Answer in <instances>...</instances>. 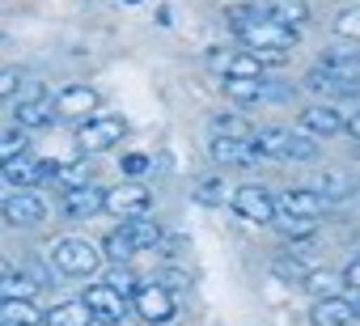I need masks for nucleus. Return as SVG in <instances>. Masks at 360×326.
<instances>
[{"mask_svg": "<svg viewBox=\"0 0 360 326\" xmlns=\"http://www.w3.org/2000/svg\"><path fill=\"white\" fill-rule=\"evenodd\" d=\"M0 183H5V178H0Z\"/></svg>", "mask_w": 360, "mask_h": 326, "instance_id": "42", "label": "nucleus"}, {"mask_svg": "<svg viewBox=\"0 0 360 326\" xmlns=\"http://www.w3.org/2000/svg\"><path fill=\"white\" fill-rule=\"evenodd\" d=\"M212 64L225 72V81H263V60L250 56V51H217Z\"/></svg>", "mask_w": 360, "mask_h": 326, "instance_id": "13", "label": "nucleus"}, {"mask_svg": "<svg viewBox=\"0 0 360 326\" xmlns=\"http://www.w3.org/2000/svg\"><path fill=\"white\" fill-rule=\"evenodd\" d=\"M238 39L246 43V51L250 56H259L263 64L271 60V64H280L292 47H297V30H284V26H276V22H267V18H259V22H250L246 30H238Z\"/></svg>", "mask_w": 360, "mask_h": 326, "instance_id": "3", "label": "nucleus"}, {"mask_svg": "<svg viewBox=\"0 0 360 326\" xmlns=\"http://www.w3.org/2000/svg\"><path fill=\"white\" fill-rule=\"evenodd\" d=\"M148 204H153V195H148V187H144V183H119V187L102 191V212L123 216V221L144 216V212H148Z\"/></svg>", "mask_w": 360, "mask_h": 326, "instance_id": "6", "label": "nucleus"}, {"mask_svg": "<svg viewBox=\"0 0 360 326\" xmlns=\"http://www.w3.org/2000/svg\"><path fill=\"white\" fill-rule=\"evenodd\" d=\"M212 136H229V140H255L250 123L242 115H217L212 119Z\"/></svg>", "mask_w": 360, "mask_h": 326, "instance_id": "27", "label": "nucleus"}, {"mask_svg": "<svg viewBox=\"0 0 360 326\" xmlns=\"http://www.w3.org/2000/svg\"><path fill=\"white\" fill-rule=\"evenodd\" d=\"M288 242H305V237H314L318 233V221L314 216H288V212H276V221H271Z\"/></svg>", "mask_w": 360, "mask_h": 326, "instance_id": "24", "label": "nucleus"}, {"mask_svg": "<svg viewBox=\"0 0 360 326\" xmlns=\"http://www.w3.org/2000/svg\"><path fill=\"white\" fill-rule=\"evenodd\" d=\"M144 170H148V157H144V152H127V157H123V174H127L131 183H136Z\"/></svg>", "mask_w": 360, "mask_h": 326, "instance_id": "36", "label": "nucleus"}, {"mask_svg": "<svg viewBox=\"0 0 360 326\" xmlns=\"http://www.w3.org/2000/svg\"><path fill=\"white\" fill-rule=\"evenodd\" d=\"M326 208H330V204H326L322 195H314L309 187H292V191L276 195V212H288V216H314V221H322Z\"/></svg>", "mask_w": 360, "mask_h": 326, "instance_id": "14", "label": "nucleus"}, {"mask_svg": "<svg viewBox=\"0 0 360 326\" xmlns=\"http://www.w3.org/2000/svg\"><path fill=\"white\" fill-rule=\"evenodd\" d=\"M51 119H56V110H51V98H47V93L22 98V102H18V115H13L18 131H39V127H47Z\"/></svg>", "mask_w": 360, "mask_h": 326, "instance_id": "16", "label": "nucleus"}, {"mask_svg": "<svg viewBox=\"0 0 360 326\" xmlns=\"http://www.w3.org/2000/svg\"><path fill=\"white\" fill-rule=\"evenodd\" d=\"M30 144H26V131H9V136H0V166L5 161H13V157H22Z\"/></svg>", "mask_w": 360, "mask_h": 326, "instance_id": "30", "label": "nucleus"}, {"mask_svg": "<svg viewBox=\"0 0 360 326\" xmlns=\"http://www.w3.org/2000/svg\"><path fill=\"white\" fill-rule=\"evenodd\" d=\"M56 178L64 183V191H68V187H85V183H89V166H85V161H72V166H60Z\"/></svg>", "mask_w": 360, "mask_h": 326, "instance_id": "33", "label": "nucleus"}, {"mask_svg": "<svg viewBox=\"0 0 360 326\" xmlns=\"http://www.w3.org/2000/svg\"><path fill=\"white\" fill-rule=\"evenodd\" d=\"M208 152H212L217 166H250V161H259V152L250 148V140H229V136H212Z\"/></svg>", "mask_w": 360, "mask_h": 326, "instance_id": "19", "label": "nucleus"}, {"mask_svg": "<svg viewBox=\"0 0 360 326\" xmlns=\"http://www.w3.org/2000/svg\"><path fill=\"white\" fill-rule=\"evenodd\" d=\"M352 318H356V309H352V301H343L339 292H335V296H318L314 309H309V322H314V326H352Z\"/></svg>", "mask_w": 360, "mask_h": 326, "instance_id": "18", "label": "nucleus"}, {"mask_svg": "<svg viewBox=\"0 0 360 326\" xmlns=\"http://www.w3.org/2000/svg\"><path fill=\"white\" fill-rule=\"evenodd\" d=\"M81 305H85L89 318L102 322V326H119V322L127 318V301H123L119 292H110L106 284H89L85 296H81Z\"/></svg>", "mask_w": 360, "mask_h": 326, "instance_id": "10", "label": "nucleus"}, {"mask_svg": "<svg viewBox=\"0 0 360 326\" xmlns=\"http://www.w3.org/2000/svg\"><path fill=\"white\" fill-rule=\"evenodd\" d=\"M250 148L259 157H271V161H314L318 157V140L314 136H301V131H288V127H267L250 140Z\"/></svg>", "mask_w": 360, "mask_h": 326, "instance_id": "2", "label": "nucleus"}, {"mask_svg": "<svg viewBox=\"0 0 360 326\" xmlns=\"http://www.w3.org/2000/svg\"><path fill=\"white\" fill-rule=\"evenodd\" d=\"M51 263L64 275H94L102 267V250L94 242H85V237H60L51 246Z\"/></svg>", "mask_w": 360, "mask_h": 326, "instance_id": "4", "label": "nucleus"}, {"mask_svg": "<svg viewBox=\"0 0 360 326\" xmlns=\"http://www.w3.org/2000/svg\"><path fill=\"white\" fill-rule=\"evenodd\" d=\"M0 326H43L34 301H0Z\"/></svg>", "mask_w": 360, "mask_h": 326, "instance_id": "22", "label": "nucleus"}, {"mask_svg": "<svg viewBox=\"0 0 360 326\" xmlns=\"http://www.w3.org/2000/svg\"><path fill=\"white\" fill-rule=\"evenodd\" d=\"M335 34H339V39H352V43H360V9H347V13H339V18H335Z\"/></svg>", "mask_w": 360, "mask_h": 326, "instance_id": "32", "label": "nucleus"}, {"mask_svg": "<svg viewBox=\"0 0 360 326\" xmlns=\"http://www.w3.org/2000/svg\"><path fill=\"white\" fill-rule=\"evenodd\" d=\"M115 233H119V237L131 246V254L161 246V225H157V221H148V216H131V221H119V229H115Z\"/></svg>", "mask_w": 360, "mask_h": 326, "instance_id": "15", "label": "nucleus"}, {"mask_svg": "<svg viewBox=\"0 0 360 326\" xmlns=\"http://www.w3.org/2000/svg\"><path fill=\"white\" fill-rule=\"evenodd\" d=\"M18 85H22L18 68H0V102H5V98H13V93H18Z\"/></svg>", "mask_w": 360, "mask_h": 326, "instance_id": "37", "label": "nucleus"}, {"mask_svg": "<svg viewBox=\"0 0 360 326\" xmlns=\"http://www.w3.org/2000/svg\"><path fill=\"white\" fill-rule=\"evenodd\" d=\"M0 216H5V225H13V229H30V225L47 221V204L34 191H13L5 204H0Z\"/></svg>", "mask_w": 360, "mask_h": 326, "instance_id": "11", "label": "nucleus"}, {"mask_svg": "<svg viewBox=\"0 0 360 326\" xmlns=\"http://www.w3.org/2000/svg\"><path fill=\"white\" fill-rule=\"evenodd\" d=\"M305 85L326 98H356L360 93V51H326L322 68H314Z\"/></svg>", "mask_w": 360, "mask_h": 326, "instance_id": "1", "label": "nucleus"}, {"mask_svg": "<svg viewBox=\"0 0 360 326\" xmlns=\"http://www.w3.org/2000/svg\"><path fill=\"white\" fill-rule=\"evenodd\" d=\"M43 326H94V318L81 301H64L51 313H43Z\"/></svg>", "mask_w": 360, "mask_h": 326, "instance_id": "23", "label": "nucleus"}, {"mask_svg": "<svg viewBox=\"0 0 360 326\" xmlns=\"http://www.w3.org/2000/svg\"><path fill=\"white\" fill-rule=\"evenodd\" d=\"M259 18H263V9H259V5H229V9H225V22H229L233 30H246V26H250V22H259Z\"/></svg>", "mask_w": 360, "mask_h": 326, "instance_id": "28", "label": "nucleus"}, {"mask_svg": "<svg viewBox=\"0 0 360 326\" xmlns=\"http://www.w3.org/2000/svg\"><path fill=\"white\" fill-rule=\"evenodd\" d=\"M123 136H127V119H123V115H94V119L81 123L77 144H81L85 152H106V148H115Z\"/></svg>", "mask_w": 360, "mask_h": 326, "instance_id": "5", "label": "nucleus"}, {"mask_svg": "<svg viewBox=\"0 0 360 326\" xmlns=\"http://www.w3.org/2000/svg\"><path fill=\"white\" fill-rule=\"evenodd\" d=\"M309 191L322 195L326 204H339V200H352V195H356V183H352L347 174H318V178L309 183Z\"/></svg>", "mask_w": 360, "mask_h": 326, "instance_id": "21", "label": "nucleus"}, {"mask_svg": "<svg viewBox=\"0 0 360 326\" xmlns=\"http://www.w3.org/2000/svg\"><path fill=\"white\" fill-rule=\"evenodd\" d=\"M110 292H119L123 301H131V292L140 288V280H136V271L127 267V263H110V271H106V280H102Z\"/></svg>", "mask_w": 360, "mask_h": 326, "instance_id": "25", "label": "nucleus"}, {"mask_svg": "<svg viewBox=\"0 0 360 326\" xmlns=\"http://www.w3.org/2000/svg\"><path fill=\"white\" fill-rule=\"evenodd\" d=\"M221 89H225V98H229V102H238V106L263 102V81H225Z\"/></svg>", "mask_w": 360, "mask_h": 326, "instance_id": "26", "label": "nucleus"}, {"mask_svg": "<svg viewBox=\"0 0 360 326\" xmlns=\"http://www.w3.org/2000/svg\"><path fill=\"white\" fill-rule=\"evenodd\" d=\"M305 284H309L314 292H322V296H335L339 275H330V271H309V275H305Z\"/></svg>", "mask_w": 360, "mask_h": 326, "instance_id": "35", "label": "nucleus"}, {"mask_svg": "<svg viewBox=\"0 0 360 326\" xmlns=\"http://www.w3.org/2000/svg\"><path fill=\"white\" fill-rule=\"evenodd\" d=\"M352 309H356V313H360V305H352Z\"/></svg>", "mask_w": 360, "mask_h": 326, "instance_id": "40", "label": "nucleus"}, {"mask_svg": "<svg viewBox=\"0 0 360 326\" xmlns=\"http://www.w3.org/2000/svg\"><path fill=\"white\" fill-rule=\"evenodd\" d=\"M343 131H347L352 140H360V110H356V115H347V127H343Z\"/></svg>", "mask_w": 360, "mask_h": 326, "instance_id": "39", "label": "nucleus"}, {"mask_svg": "<svg viewBox=\"0 0 360 326\" xmlns=\"http://www.w3.org/2000/svg\"><path fill=\"white\" fill-rule=\"evenodd\" d=\"M195 200H200V204H225V200H229V191H225V183H221V178H204V183L195 187Z\"/></svg>", "mask_w": 360, "mask_h": 326, "instance_id": "31", "label": "nucleus"}, {"mask_svg": "<svg viewBox=\"0 0 360 326\" xmlns=\"http://www.w3.org/2000/svg\"><path fill=\"white\" fill-rule=\"evenodd\" d=\"M98 106H102V93L94 89V85H68V89H60L56 98H51V110H56V119H94L98 115Z\"/></svg>", "mask_w": 360, "mask_h": 326, "instance_id": "8", "label": "nucleus"}, {"mask_svg": "<svg viewBox=\"0 0 360 326\" xmlns=\"http://www.w3.org/2000/svg\"><path fill=\"white\" fill-rule=\"evenodd\" d=\"M165 326H174V322H165Z\"/></svg>", "mask_w": 360, "mask_h": 326, "instance_id": "41", "label": "nucleus"}, {"mask_svg": "<svg viewBox=\"0 0 360 326\" xmlns=\"http://www.w3.org/2000/svg\"><path fill=\"white\" fill-rule=\"evenodd\" d=\"M301 127H305V136H339L347 127V115H339L335 106H305Z\"/></svg>", "mask_w": 360, "mask_h": 326, "instance_id": "17", "label": "nucleus"}, {"mask_svg": "<svg viewBox=\"0 0 360 326\" xmlns=\"http://www.w3.org/2000/svg\"><path fill=\"white\" fill-rule=\"evenodd\" d=\"M263 18L284 26V30H301L309 26V9H305V0H267L263 5Z\"/></svg>", "mask_w": 360, "mask_h": 326, "instance_id": "20", "label": "nucleus"}, {"mask_svg": "<svg viewBox=\"0 0 360 326\" xmlns=\"http://www.w3.org/2000/svg\"><path fill=\"white\" fill-rule=\"evenodd\" d=\"M343 284H347V288H356V292H360V259H352V263H347V267H343Z\"/></svg>", "mask_w": 360, "mask_h": 326, "instance_id": "38", "label": "nucleus"}, {"mask_svg": "<svg viewBox=\"0 0 360 326\" xmlns=\"http://www.w3.org/2000/svg\"><path fill=\"white\" fill-rule=\"evenodd\" d=\"M60 212H64L68 221H89V216H98V212H102V187H98V183L68 187V191L60 195Z\"/></svg>", "mask_w": 360, "mask_h": 326, "instance_id": "12", "label": "nucleus"}, {"mask_svg": "<svg viewBox=\"0 0 360 326\" xmlns=\"http://www.w3.org/2000/svg\"><path fill=\"white\" fill-rule=\"evenodd\" d=\"M229 204H233V212H238L242 221H250V225H271V221H276V195L263 191V187H255V183L238 187V191L229 195Z\"/></svg>", "mask_w": 360, "mask_h": 326, "instance_id": "9", "label": "nucleus"}, {"mask_svg": "<svg viewBox=\"0 0 360 326\" xmlns=\"http://www.w3.org/2000/svg\"><path fill=\"white\" fill-rule=\"evenodd\" d=\"M102 254H106L110 263H131V246H127L119 233H110V237L102 242Z\"/></svg>", "mask_w": 360, "mask_h": 326, "instance_id": "34", "label": "nucleus"}, {"mask_svg": "<svg viewBox=\"0 0 360 326\" xmlns=\"http://www.w3.org/2000/svg\"><path fill=\"white\" fill-rule=\"evenodd\" d=\"M271 271H276V275H284V280H292V284H305V275H309V267H305L297 254H288V259H276V263H271Z\"/></svg>", "mask_w": 360, "mask_h": 326, "instance_id": "29", "label": "nucleus"}, {"mask_svg": "<svg viewBox=\"0 0 360 326\" xmlns=\"http://www.w3.org/2000/svg\"><path fill=\"white\" fill-rule=\"evenodd\" d=\"M131 309L148 326H165V322H174V292L161 288V284H140L131 292Z\"/></svg>", "mask_w": 360, "mask_h": 326, "instance_id": "7", "label": "nucleus"}]
</instances>
